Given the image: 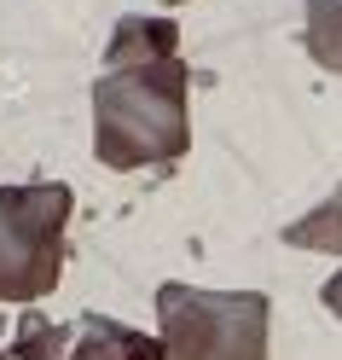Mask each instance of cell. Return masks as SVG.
<instances>
[{
    "mask_svg": "<svg viewBox=\"0 0 342 360\" xmlns=\"http://www.w3.org/2000/svg\"><path fill=\"white\" fill-rule=\"evenodd\" d=\"M0 360H18V354H12V349H6V354H0Z\"/></svg>",
    "mask_w": 342,
    "mask_h": 360,
    "instance_id": "10",
    "label": "cell"
},
{
    "mask_svg": "<svg viewBox=\"0 0 342 360\" xmlns=\"http://www.w3.org/2000/svg\"><path fill=\"white\" fill-rule=\"evenodd\" d=\"M186 82L192 76L180 58L105 70L93 82V157L105 169H145L186 157Z\"/></svg>",
    "mask_w": 342,
    "mask_h": 360,
    "instance_id": "1",
    "label": "cell"
},
{
    "mask_svg": "<svg viewBox=\"0 0 342 360\" xmlns=\"http://www.w3.org/2000/svg\"><path fill=\"white\" fill-rule=\"evenodd\" d=\"M319 297H325V308L342 320V267H336V279H325V290H319Z\"/></svg>",
    "mask_w": 342,
    "mask_h": 360,
    "instance_id": "9",
    "label": "cell"
},
{
    "mask_svg": "<svg viewBox=\"0 0 342 360\" xmlns=\"http://www.w3.org/2000/svg\"><path fill=\"white\" fill-rule=\"evenodd\" d=\"M284 244H296V250H325V256H342V186L319 204L313 215L290 221L284 227Z\"/></svg>",
    "mask_w": 342,
    "mask_h": 360,
    "instance_id": "6",
    "label": "cell"
},
{
    "mask_svg": "<svg viewBox=\"0 0 342 360\" xmlns=\"http://www.w3.org/2000/svg\"><path fill=\"white\" fill-rule=\"evenodd\" d=\"M70 349H76V326H53L41 314H24V326L12 337L18 360H70Z\"/></svg>",
    "mask_w": 342,
    "mask_h": 360,
    "instance_id": "7",
    "label": "cell"
},
{
    "mask_svg": "<svg viewBox=\"0 0 342 360\" xmlns=\"http://www.w3.org/2000/svg\"><path fill=\"white\" fill-rule=\"evenodd\" d=\"M308 53L331 76H342V0H308Z\"/></svg>",
    "mask_w": 342,
    "mask_h": 360,
    "instance_id": "8",
    "label": "cell"
},
{
    "mask_svg": "<svg viewBox=\"0 0 342 360\" xmlns=\"http://www.w3.org/2000/svg\"><path fill=\"white\" fill-rule=\"evenodd\" d=\"M70 360H163V337H145L122 320H105V314H81Z\"/></svg>",
    "mask_w": 342,
    "mask_h": 360,
    "instance_id": "4",
    "label": "cell"
},
{
    "mask_svg": "<svg viewBox=\"0 0 342 360\" xmlns=\"http://www.w3.org/2000/svg\"><path fill=\"white\" fill-rule=\"evenodd\" d=\"M70 204V186L53 180L0 186V302H35L64 279Z\"/></svg>",
    "mask_w": 342,
    "mask_h": 360,
    "instance_id": "3",
    "label": "cell"
},
{
    "mask_svg": "<svg viewBox=\"0 0 342 360\" xmlns=\"http://www.w3.org/2000/svg\"><path fill=\"white\" fill-rule=\"evenodd\" d=\"M163 360H267V297L261 290H197L157 285Z\"/></svg>",
    "mask_w": 342,
    "mask_h": 360,
    "instance_id": "2",
    "label": "cell"
},
{
    "mask_svg": "<svg viewBox=\"0 0 342 360\" xmlns=\"http://www.w3.org/2000/svg\"><path fill=\"white\" fill-rule=\"evenodd\" d=\"M174 41L180 30L169 24V18H122L117 35H110V47H105V70H133V64H163L174 58Z\"/></svg>",
    "mask_w": 342,
    "mask_h": 360,
    "instance_id": "5",
    "label": "cell"
},
{
    "mask_svg": "<svg viewBox=\"0 0 342 360\" xmlns=\"http://www.w3.org/2000/svg\"><path fill=\"white\" fill-rule=\"evenodd\" d=\"M169 6H180V0H169Z\"/></svg>",
    "mask_w": 342,
    "mask_h": 360,
    "instance_id": "11",
    "label": "cell"
}]
</instances>
